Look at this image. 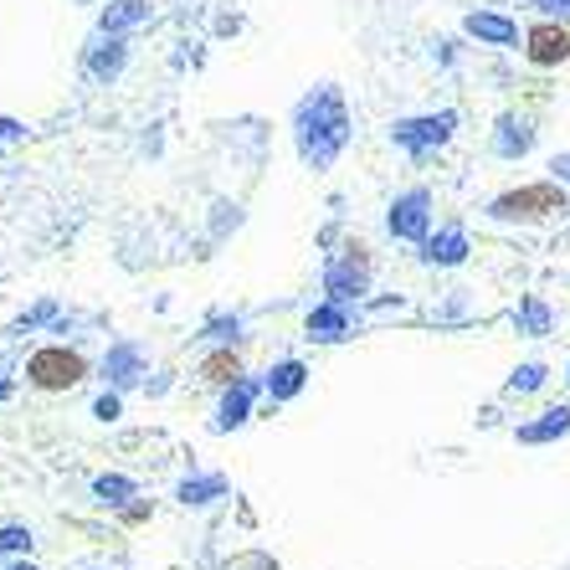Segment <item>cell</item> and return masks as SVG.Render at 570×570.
Instances as JSON below:
<instances>
[{
	"label": "cell",
	"mask_w": 570,
	"mask_h": 570,
	"mask_svg": "<svg viewBox=\"0 0 570 570\" xmlns=\"http://www.w3.org/2000/svg\"><path fill=\"white\" fill-rule=\"evenodd\" d=\"M566 212V190H560V180H544V186H519L509 190V196H499L489 206V216H499V222H544V216Z\"/></svg>",
	"instance_id": "6da1fadb"
},
{
	"label": "cell",
	"mask_w": 570,
	"mask_h": 570,
	"mask_svg": "<svg viewBox=\"0 0 570 570\" xmlns=\"http://www.w3.org/2000/svg\"><path fill=\"white\" fill-rule=\"evenodd\" d=\"M27 375L41 385V391H67V385L82 381V360L72 355V350H37Z\"/></svg>",
	"instance_id": "7a4b0ae2"
},
{
	"label": "cell",
	"mask_w": 570,
	"mask_h": 570,
	"mask_svg": "<svg viewBox=\"0 0 570 570\" xmlns=\"http://www.w3.org/2000/svg\"><path fill=\"white\" fill-rule=\"evenodd\" d=\"M452 114H438V119H412V124H396V139L406 149H416V155H426V149H438L442 139L452 134Z\"/></svg>",
	"instance_id": "3957f363"
},
{
	"label": "cell",
	"mask_w": 570,
	"mask_h": 570,
	"mask_svg": "<svg viewBox=\"0 0 570 570\" xmlns=\"http://www.w3.org/2000/svg\"><path fill=\"white\" fill-rule=\"evenodd\" d=\"M570 57V31L556 27V21H544V27L530 31V62L534 67H560Z\"/></svg>",
	"instance_id": "277c9868"
},
{
	"label": "cell",
	"mask_w": 570,
	"mask_h": 570,
	"mask_svg": "<svg viewBox=\"0 0 570 570\" xmlns=\"http://www.w3.org/2000/svg\"><path fill=\"white\" fill-rule=\"evenodd\" d=\"M391 232H396V237H422L426 232V190H412V196L396 200V212H391Z\"/></svg>",
	"instance_id": "5b68a950"
},
{
	"label": "cell",
	"mask_w": 570,
	"mask_h": 570,
	"mask_svg": "<svg viewBox=\"0 0 570 570\" xmlns=\"http://www.w3.org/2000/svg\"><path fill=\"white\" fill-rule=\"evenodd\" d=\"M468 31H473L478 41H493V47H514V41H519L514 21H509V16H489V11L468 16Z\"/></svg>",
	"instance_id": "8992f818"
},
{
	"label": "cell",
	"mask_w": 570,
	"mask_h": 570,
	"mask_svg": "<svg viewBox=\"0 0 570 570\" xmlns=\"http://www.w3.org/2000/svg\"><path fill=\"white\" fill-rule=\"evenodd\" d=\"M570 432V412L566 406H550V412H540V422L519 426V442H556Z\"/></svg>",
	"instance_id": "52a82bcc"
},
{
	"label": "cell",
	"mask_w": 570,
	"mask_h": 570,
	"mask_svg": "<svg viewBox=\"0 0 570 570\" xmlns=\"http://www.w3.org/2000/svg\"><path fill=\"white\" fill-rule=\"evenodd\" d=\"M530 145H534V129L524 119H504V124H499V155L514 159V155H524Z\"/></svg>",
	"instance_id": "ba28073f"
},
{
	"label": "cell",
	"mask_w": 570,
	"mask_h": 570,
	"mask_svg": "<svg viewBox=\"0 0 570 570\" xmlns=\"http://www.w3.org/2000/svg\"><path fill=\"white\" fill-rule=\"evenodd\" d=\"M426 257H432V263H463V257H468V237L458 232V226H448V232L432 242V253H426Z\"/></svg>",
	"instance_id": "9c48e42d"
},
{
	"label": "cell",
	"mask_w": 570,
	"mask_h": 570,
	"mask_svg": "<svg viewBox=\"0 0 570 570\" xmlns=\"http://www.w3.org/2000/svg\"><path fill=\"white\" fill-rule=\"evenodd\" d=\"M519 324H524L530 334H544V330H550V308H544L540 298H530V304L519 308Z\"/></svg>",
	"instance_id": "30bf717a"
},
{
	"label": "cell",
	"mask_w": 570,
	"mask_h": 570,
	"mask_svg": "<svg viewBox=\"0 0 570 570\" xmlns=\"http://www.w3.org/2000/svg\"><path fill=\"white\" fill-rule=\"evenodd\" d=\"M206 381H237V355H212L206 360Z\"/></svg>",
	"instance_id": "8fae6325"
},
{
	"label": "cell",
	"mask_w": 570,
	"mask_h": 570,
	"mask_svg": "<svg viewBox=\"0 0 570 570\" xmlns=\"http://www.w3.org/2000/svg\"><path fill=\"white\" fill-rule=\"evenodd\" d=\"M540 385H544V365H524V371H514L509 391H540Z\"/></svg>",
	"instance_id": "7c38bea8"
},
{
	"label": "cell",
	"mask_w": 570,
	"mask_h": 570,
	"mask_svg": "<svg viewBox=\"0 0 570 570\" xmlns=\"http://www.w3.org/2000/svg\"><path fill=\"white\" fill-rule=\"evenodd\" d=\"M298 375H304V371H298V365H283V371H278V396H288V391H298Z\"/></svg>",
	"instance_id": "4fadbf2b"
},
{
	"label": "cell",
	"mask_w": 570,
	"mask_h": 570,
	"mask_svg": "<svg viewBox=\"0 0 570 570\" xmlns=\"http://www.w3.org/2000/svg\"><path fill=\"white\" fill-rule=\"evenodd\" d=\"M242 406H247V391H237V396L226 401V422H242Z\"/></svg>",
	"instance_id": "5bb4252c"
},
{
	"label": "cell",
	"mask_w": 570,
	"mask_h": 570,
	"mask_svg": "<svg viewBox=\"0 0 570 570\" xmlns=\"http://www.w3.org/2000/svg\"><path fill=\"white\" fill-rule=\"evenodd\" d=\"M544 16H570V0H534Z\"/></svg>",
	"instance_id": "9a60e30c"
},
{
	"label": "cell",
	"mask_w": 570,
	"mask_h": 570,
	"mask_svg": "<svg viewBox=\"0 0 570 570\" xmlns=\"http://www.w3.org/2000/svg\"><path fill=\"white\" fill-rule=\"evenodd\" d=\"M550 170H556V180H566V186H570V155H556V159H550Z\"/></svg>",
	"instance_id": "2e32d148"
}]
</instances>
